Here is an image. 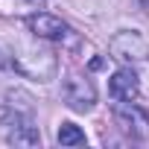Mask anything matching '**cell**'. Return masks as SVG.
Wrapping results in <instances>:
<instances>
[{
    "instance_id": "6da1fadb",
    "label": "cell",
    "mask_w": 149,
    "mask_h": 149,
    "mask_svg": "<svg viewBox=\"0 0 149 149\" xmlns=\"http://www.w3.org/2000/svg\"><path fill=\"white\" fill-rule=\"evenodd\" d=\"M26 26H29L32 35H38V38H44V41H53V44H61L64 50H79V47H82L79 32L73 29L70 24H64L61 18H56V15L35 12V15L26 18Z\"/></svg>"
},
{
    "instance_id": "7a4b0ae2",
    "label": "cell",
    "mask_w": 149,
    "mask_h": 149,
    "mask_svg": "<svg viewBox=\"0 0 149 149\" xmlns=\"http://www.w3.org/2000/svg\"><path fill=\"white\" fill-rule=\"evenodd\" d=\"M12 64L24 73V76H32V79H53L56 76V56L50 50H26V47H18V53L12 56Z\"/></svg>"
},
{
    "instance_id": "3957f363",
    "label": "cell",
    "mask_w": 149,
    "mask_h": 149,
    "mask_svg": "<svg viewBox=\"0 0 149 149\" xmlns=\"http://www.w3.org/2000/svg\"><path fill=\"white\" fill-rule=\"evenodd\" d=\"M111 50V58L117 61H126V64H140V61H149V41L140 35V32H117L108 44Z\"/></svg>"
},
{
    "instance_id": "277c9868",
    "label": "cell",
    "mask_w": 149,
    "mask_h": 149,
    "mask_svg": "<svg viewBox=\"0 0 149 149\" xmlns=\"http://www.w3.org/2000/svg\"><path fill=\"white\" fill-rule=\"evenodd\" d=\"M111 114H114L117 126H120L126 134H132V137H137V140H146V137H149V117H146V111H143L140 105H134L132 100H117V102L111 105Z\"/></svg>"
},
{
    "instance_id": "5b68a950",
    "label": "cell",
    "mask_w": 149,
    "mask_h": 149,
    "mask_svg": "<svg viewBox=\"0 0 149 149\" xmlns=\"http://www.w3.org/2000/svg\"><path fill=\"white\" fill-rule=\"evenodd\" d=\"M61 97H64V102H67V108H73V111H91L94 108V102H97V91H94V85L85 79V76H67L64 82H61Z\"/></svg>"
},
{
    "instance_id": "8992f818",
    "label": "cell",
    "mask_w": 149,
    "mask_h": 149,
    "mask_svg": "<svg viewBox=\"0 0 149 149\" xmlns=\"http://www.w3.org/2000/svg\"><path fill=\"white\" fill-rule=\"evenodd\" d=\"M108 91H111L114 100H134L137 97V76H134V70L132 67L117 70L108 79Z\"/></svg>"
},
{
    "instance_id": "52a82bcc",
    "label": "cell",
    "mask_w": 149,
    "mask_h": 149,
    "mask_svg": "<svg viewBox=\"0 0 149 149\" xmlns=\"http://www.w3.org/2000/svg\"><path fill=\"white\" fill-rule=\"evenodd\" d=\"M9 143H15V146H41V134H38V129L26 120V123H21L18 129H12L9 134Z\"/></svg>"
},
{
    "instance_id": "ba28073f",
    "label": "cell",
    "mask_w": 149,
    "mask_h": 149,
    "mask_svg": "<svg viewBox=\"0 0 149 149\" xmlns=\"http://www.w3.org/2000/svg\"><path fill=\"white\" fill-rule=\"evenodd\" d=\"M58 143L61 146H85V132L73 123H61L58 129Z\"/></svg>"
},
{
    "instance_id": "9c48e42d",
    "label": "cell",
    "mask_w": 149,
    "mask_h": 149,
    "mask_svg": "<svg viewBox=\"0 0 149 149\" xmlns=\"http://www.w3.org/2000/svg\"><path fill=\"white\" fill-rule=\"evenodd\" d=\"M6 100H9V105H12V108H18V111H24V114H29V111H32V97H29L26 91H9V94H6Z\"/></svg>"
},
{
    "instance_id": "30bf717a",
    "label": "cell",
    "mask_w": 149,
    "mask_h": 149,
    "mask_svg": "<svg viewBox=\"0 0 149 149\" xmlns=\"http://www.w3.org/2000/svg\"><path fill=\"white\" fill-rule=\"evenodd\" d=\"M6 67H9V58H6V53H3V50H0V73H3Z\"/></svg>"
},
{
    "instance_id": "8fae6325",
    "label": "cell",
    "mask_w": 149,
    "mask_h": 149,
    "mask_svg": "<svg viewBox=\"0 0 149 149\" xmlns=\"http://www.w3.org/2000/svg\"><path fill=\"white\" fill-rule=\"evenodd\" d=\"M29 3H35V6H44V0H29Z\"/></svg>"
},
{
    "instance_id": "7c38bea8",
    "label": "cell",
    "mask_w": 149,
    "mask_h": 149,
    "mask_svg": "<svg viewBox=\"0 0 149 149\" xmlns=\"http://www.w3.org/2000/svg\"><path fill=\"white\" fill-rule=\"evenodd\" d=\"M143 3H146V6H149V0H143Z\"/></svg>"
}]
</instances>
